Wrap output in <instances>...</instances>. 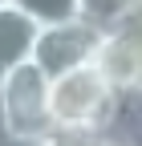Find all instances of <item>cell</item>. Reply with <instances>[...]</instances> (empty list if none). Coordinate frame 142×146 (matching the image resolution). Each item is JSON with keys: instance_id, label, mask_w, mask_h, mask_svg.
<instances>
[{"instance_id": "cell-6", "label": "cell", "mask_w": 142, "mask_h": 146, "mask_svg": "<svg viewBox=\"0 0 142 146\" xmlns=\"http://www.w3.org/2000/svg\"><path fill=\"white\" fill-rule=\"evenodd\" d=\"M8 4L37 29H49V25H61V21L77 16V0H8Z\"/></svg>"}, {"instance_id": "cell-4", "label": "cell", "mask_w": 142, "mask_h": 146, "mask_svg": "<svg viewBox=\"0 0 142 146\" xmlns=\"http://www.w3.org/2000/svg\"><path fill=\"white\" fill-rule=\"evenodd\" d=\"M98 77L114 89V94H126V89H142V16L118 25L110 33H102L94 61Z\"/></svg>"}, {"instance_id": "cell-9", "label": "cell", "mask_w": 142, "mask_h": 146, "mask_svg": "<svg viewBox=\"0 0 142 146\" xmlns=\"http://www.w3.org/2000/svg\"><path fill=\"white\" fill-rule=\"evenodd\" d=\"M0 4H8V0H0Z\"/></svg>"}, {"instance_id": "cell-1", "label": "cell", "mask_w": 142, "mask_h": 146, "mask_svg": "<svg viewBox=\"0 0 142 146\" xmlns=\"http://www.w3.org/2000/svg\"><path fill=\"white\" fill-rule=\"evenodd\" d=\"M0 130L12 138H33V142H41L53 130V122H49V77L37 65L25 61L0 77Z\"/></svg>"}, {"instance_id": "cell-8", "label": "cell", "mask_w": 142, "mask_h": 146, "mask_svg": "<svg viewBox=\"0 0 142 146\" xmlns=\"http://www.w3.org/2000/svg\"><path fill=\"white\" fill-rule=\"evenodd\" d=\"M0 146H41V142H33V138H12V134L0 130Z\"/></svg>"}, {"instance_id": "cell-5", "label": "cell", "mask_w": 142, "mask_h": 146, "mask_svg": "<svg viewBox=\"0 0 142 146\" xmlns=\"http://www.w3.org/2000/svg\"><path fill=\"white\" fill-rule=\"evenodd\" d=\"M33 41H37V25L25 21L12 4H0V77L29 61Z\"/></svg>"}, {"instance_id": "cell-3", "label": "cell", "mask_w": 142, "mask_h": 146, "mask_svg": "<svg viewBox=\"0 0 142 146\" xmlns=\"http://www.w3.org/2000/svg\"><path fill=\"white\" fill-rule=\"evenodd\" d=\"M98 41H102V33L94 25H85L81 16L61 21V25H49V29H37L29 65H37L49 81H57V77H65V73L90 65L94 53H98Z\"/></svg>"}, {"instance_id": "cell-7", "label": "cell", "mask_w": 142, "mask_h": 146, "mask_svg": "<svg viewBox=\"0 0 142 146\" xmlns=\"http://www.w3.org/2000/svg\"><path fill=\"white\" fill-rule=\"evenodd\" d=\"M41 146H106L102 130H77V126H53L41 138Z\"/></svg>"}, {"instance_id": "cell-2", "label": "cell", "mask_w": 142, "mask_h": 146, "mask_svg": "<svg viewBox=\"0 0 142 146\" xmlns=\"http://www.w3.org/2000/svg\"><path fill=\"white\" fill-rule=\"evenodd\" d=\"M114 89L98 77L94 65L73 69L65 77L49 81V122L53 126H77V130H102L114 110Z\"/></svg>"}]
</instances>
